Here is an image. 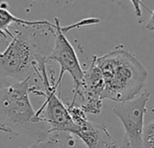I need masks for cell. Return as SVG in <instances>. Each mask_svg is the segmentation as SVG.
<instances>
[{"label":"cell","instance_id":"obj_9","mask_svg":"<svg viewBox=\"0 0 154 148\" xmlns=\"http://www.w3.org/2000/svg\"><path fill=\"white\" fill-rule=\"evenodd\" d=\"M27 148H86L75 135L67 133L53 132L45 138L36 141Z\"/></svg>","mask_w":154,"mask_h":148},{"label":"cell","instance_id":"obj_1","mask_svg":"<svg viewBox=\"0 0 154 148\" xmlns=\"http://www.w3.org/2000/svg\"><path fill=\"white\" fill-rule=\"evenodd\" d=\"M55 25L48 21H31L13 25L8 45L0 53V87L32 79L47 63Z\"/></svg>","mask_w":154,"mask_h":148},{"label":"cell","instance_id":"obj_2","mask_svg":"<svg viewBox=\"0 0 154 148\" xmlns=\"http://www.w3.org/2000/svg\"><path fill=\"white\" fill-rule=\"evenodd\" d=\"M30 81L0 87V132L28 135L38 141L45 138L51 130L36 116L29 98L30 93L45 97V92Z\"/></svg>","mask_w":154,"mask_h":148},{"label":"cell","instance_id":"obj_10","mask_svg":"<svg viewBox=\"0 0 154 148\" xmlns=\"http://www.w3.org/2000/svg\"><path fill=\"white\" fill-rule=\"evenodd\" d=\"M31 21L21 19L15 16L9 10L8 5L5 2L0 4V34L4 37L12 38L13 34L10 32V28L13 25H29Z\"/></svg>","mask_w":154,"mask_h":148},{"label":"cell","instance_id":"obj_8","mask_svg":"<svg viewBox=\"0 0 154 148\" xmlns=\"http://www.w3.org/2000/svg\"><path fill=\"white\" fill-rule=\"evenodd\" d=\"M70 116L77 126L75 136L86 148H121L112 139L110 132L103 124L90 121L86 114L76 107L67 105Z\"/></svg>","mask_w":154,"mask_h":148},{"label":"cell","instance_id":"obj_3","mask_svg":"<svg viewBox=\"0 0 154 148\" xmlns=\"http://www.w3.org/2000/svg\"><path fill=\"white\" fill-rule=\"evenodd\" d=\"M93 57L104 83L103 99L126 102L133 99L144 87L148 71L133 54L122 47L103 56Z\"/></svg>","mask_w":154,"mask_h":148},{"label":"cell","instance_id":"obj_4","mask_svg":"<svg viewBox=\"0 0 154 148\" xmlns=\"http://www.w3.org/2000/svg\"><path fill=\"white\" fill-rule=\"evenodd\" d=\"M36 77L43 83L45 97V101L36 111V116L49 126L51 133L59 132L75 135L78 128L70 116L67 106L57 95L58 89L55 88V82L49 76L46 64L40 68Z\"/></svg>","mask_w":154,"mask_h":148},{"label":"cell","instance_id":"obj_5","mask_svg":"<svg viewBox=\"0 0 154 148\" xmlns=\"http://www.w3.org/2000/svg\"><path fill=\"white\" fill-rule=\"evenodd\" d=\"M54 20H55V24H54L55 29L54 33V46L52 48L50 54L47 57V63L51 61H55L60 65L61 70H60L59 78L55 82V88L58 89L63 80V74L65 72H68L71 75L73 81V84L78 82L82 79L84 74V70L81 67L78 57L76 55V52L72 45L66 38L65 33L71 31L73 28H79L88 25L97 24L100 22V20L97 18L84 19L78 23H75L73 25L63 26V27L61 26L58 18H55Z\"/></svg>","mask_w":154,"mask_h":148},{"label":"cell","instance_id":"obj_6","mask_svg":"<svg viewBox=\"0 0 154 148\" xmlns=\"http://www.w3.org/2000/svg\"><path fill=\"white\" fill-rule=\"evenodd\" d=\"M149 96L150 92L144 91L139 97L118 103L113 108V113L122 121L124 127L123 148H144L143 119Z\"/></svg>","mask_w":154,"mask_h":148},{"label":"cell","instance_id":"obj_7","mask_svg":"<svg viewBox=\"0 0 154 148\" xmlns=\"http://www.w3.org/2000/svg\"><path fill=\"white\" fill-rule=\"evenodd\" d=\"M103 90L104 83L102 73L93 57L90 67L84 70L82 79L73 84V98L68 106L78 108L85 114L98 115L102 111Z\"/></svg>","mask_w":154,"mask_h":148},{"label":"cell","instance_id":"obj_12","mask_svg":"<svg viewBox=\"0 0 154 148\" xmlns=\"http://www.w3.org/2000/svg\"><path fill=\"white\" fill-rule=\"evenodd\" d=\"M145 27L148 31L154 32V10H153V12H151V16H150L149 20L147 22Z\"/></svg>","mask_w":154,"mask_h":148},{"label":"cell","instance_id":"obj_11","mask_svg":"<svg viewBox=\"0 0 154 148\" xmlns=\"http://www.w3.org/2000/svg\"><path fill=\"white\" fill-rule=\"evenodd\" d=\"M143 145L144 148H154V120L143 128Z\"/></svg>","mask_w":154,"mask_h":148}]
</instances>
